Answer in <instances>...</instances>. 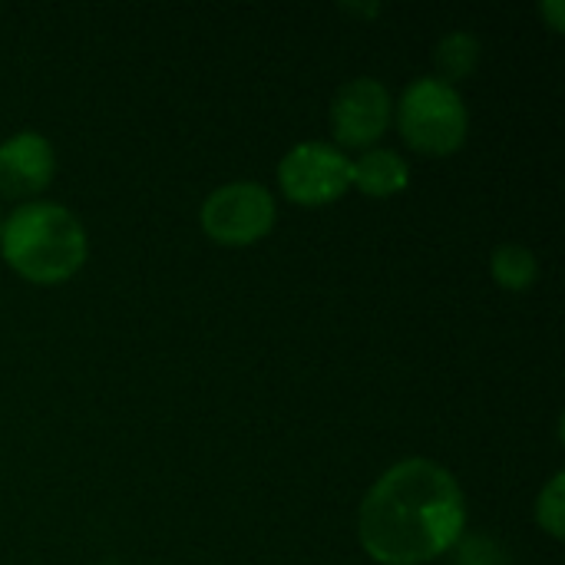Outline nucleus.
I'll use <instances>...</instances> for the list:
<instances>
[{
	"label": "nucleus",
	"mask_w": 565,
	"mask_h": 565,
	"mask_svg": "<svg viewBox=\"0 0 565 565\" xmlns=\"http://www.w3.org/2000/svg\"><path fill=\"white\" fill-rule=\"evenodd\" d=\"M467 530V500L434 460L391 467L358 510V540L381 565H424L450 553Z\"/></svg>",
	"instance_id": "nucleus-1"
},
{
	"label": "nucleus",
	"mask_w": 565,
	"mask_h": 565,
	"mask_svg": "<svg viewBox=\"0 0 565 565\" xmlns=\"http://www.w3.org/2000/svg\"><path fill=\"white\" fill-rule=\"evenodd\" d=\"M0 255L20 278L33 285H60L86 265L89 238L70 209L30 202L3 218Z\"/></svg>",
	"instance_id": "nucleus-2"
},
{
	"label": "nucleus",
	"mask_w": 565,
	"mask_h": 565,
	"mask_svg": "<svg viewBox=\"0 0 565 565\" xmlns=\"http://www.w3.org/2000/svg\"><path fill=\"white\" fill-rule=\"evenodd\" d=\"M394 109H397V129L414 152L440 159V156H454L467 142V129H470L467 103L457 86H447L437 76L414 79Z\"/></svg>",
	"instance_id": "nucleus-3"
},
{
	"label": "nucleus",
	"mask_w": 565,
	"mask_h": 565,
	"mask_svg": "<svg viewBox=\"0 0 565 565\" xmlns=\"http://www.w3.org/2000/svg\"><path fill=\"white\" fill-rule=\"evenodd\" d=\"M199 218L215 245L248 248L275 228L278 209L262 182H228L205 199Z\"/></svg>",
	"instance_id": "nucleus-4"
},
{
	"label": "nucleus",
	"mask_w": 565,
	"mask_h": 565,
	"mask_svg": "<svg viewBox=\"0 0 565 565\" xmlns=\"http://www.w3.org/2000/svg\"><path fill=\"white\" fill-rule=\"evenodd\" d=\"M278 185L295 205H331L351 189V159L328 142H301L278 162Z\"/></svg>",
	"instance_id": "nucleus-5"
},
{
	"label": "nucleus",
	"mask_w": 565,
	"mask_h": 565,
	"mask_svg": "<svg viewBox=\"0 0 565 565\" xmlns=\"http://www.w3.org/2000/svg\"><path fill=\"white\" fill-rule=\"evenodd\" d=\"M394 119V99L374 76L348 79L331 103L334 139L348 149H371Z\"/></svg>",
	"instance_id": "nucleus-6"
},
{
	"label": "nucleus",
	"mask_w": 565,
	"mask_h": 565,
	"mask_svg": "<svg viewBox=\"0 0 565 565\" xmlns=\"http://www.w3.org/2000/svg\"><path fill=\"white\" fill-rule=\"evenodd\" d=\"M56 175V152L40 132H17L0 142V192L10 199H30L43 192Z\"/></svg>",
	"instance_id": "nucleus-7"
},
{
	"label": "nucleus",
	"mask_w": 565,
	"mask_h": 565,
	"mask_svg": "<svg viewBox=\"0 0 565 565\" xmlns=\"http://www.w3.org/2000/svg\"><path fill=\"white\" fill-rule=\"evenodd\" d=\"M351 185L371 199H391L411 185V166L394 149H367L351 162Z\"/></svg>",
	"instance_id": "nucleus-8"
},
{
	"label": "nucleus",
	"mask_w": 565,
	"mask_h": 565,
	"mask_svg": "<svg viewBox=\"0 0 565 565\" xmlns=\"http://www.w3.org/2000/svg\"><path fill=\"white\" fill-rule=\"evenodd\" d=\"M480 53H483V46H480V40H477L473 33H463V30L447 33V36L440 40L437 53H434L437 73H440L437 79L447 83V86L463 83V79L473 76V70L480 66Z\"/></svg>",
	"instance_id": "nucleus-9"
},
{
	"label": "nucleus",
	"mask_w": 565,
	"mask_h": 565,
	"mask_svg": "<svg viewBox=\"0 0 565 565\" xmlns=\"http://www.w3.org/2000/svg\"><path fill=\"white\" fill-rule=\"evenodd\" d=\"M490 271H493V278H497L500 288H507V291H526L540 278V262H536V255L530 248L507 242V245H500L493 252Z\"/></svg>",
	"instance_id": "nucleus-10"
},
{
	"label": "nucleus",
	"mask_w": 565,
	"mask_h": 565,
	"mask_svg": "<svg viewBox=\"0 0 565 565\" xmlns=\"http://www.w3.org/2000/svg\"><path fill=\"white\" fill-rule=\"evenodd\" d=\"M536 520H540V526L553 540H563L565 536V473H556L543 487V493L536 500Z\"/></svg>",
	"instance_id": "nucleus-11"
},
{
	"label": "nucleus",
	"mask_w": 565,
	"mask_h": 565,
	"mask_svg": "<svg viewBox=\"0 0 565 565\" xmlns=\"http://www.w3.org/2000/svg\"><path fill=\"white\" fill-rule=\"evenodd\" d=\"M457 565H503V553L497 543L490 540H467L460 546V559Z\"/></svg>",
	"instance_id": "nucleus-12"
},
{
	"label": "nucleus",
	"mask_w": 565,
	"mask_h": 565,
	"mask_svg": "<svg viewBox=\"0 0 565 565\" xmlns=\"http://www.w3.org/2000/svg\"><path fill=\"white\" fill-rule=\"evenodd\" d=\"M540 10H543V13L550 17V26H553L556 33H563V23H565V20H563V17H565L563 0H550V3H543Z\"/></svg>",
	"instance_id": "nucleus-13"
},
{
	"label": "nucleus",
	"mask_w": 565,
	"mask_h": 565,
	"mask_svg": "<svg viewBox=\"0 0 565 565\" xmlns=\"http://www.w3.org/2000/svg\"><path fill=\"white\" fill-rule=\"evenodd\" d=\"M0 228H3V212H0Z\"/></svg>",
	"instance_id": "nucleus-14"
}]
</instances>
